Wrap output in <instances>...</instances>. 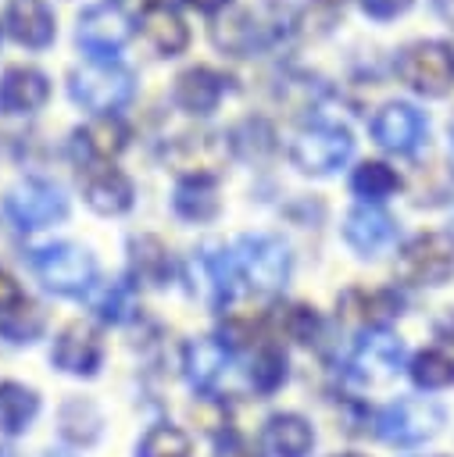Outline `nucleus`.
<instances>
[{
  "label": "nucleus",
  "instance_id": "1",
  "mask_svg": "<svg viewBox=\"0 0 454 457\" xmlns=\"http://www.w3.org/2000/svg\"><path fill=\"white\" fill-rule=\"evenodd\" d=\"M68 93L86 111L111 114L132 100L136 82H132V71L114 61H89L68 75Z\"/></svg>",
  "mask_w": 454,
  "mask_h": 457
},
{
  "label": "nucleus",
  "instance_id": "2",
  "mask_svg": "<svg viewBox=\"0 0 454 457\" xmlns=\"http://www.w3.org/2000/svg\"><path fill=\"white\" fill-rule=\"evenodd\" d=\"M229 261L232 271L257 293H275L290 278V250L275 236H240Z\"/></svg>",
  "mask_w": 454,
  "mask_h": 457
},
{
  "label": "nucleus",
  "instance_id": "3",
  "mask_svg": "<svg viewBox=\"0 0 454 457\" xmlns=\"http://www.w3.org/2000/svg\"><path fill=\"white\" fill-rule=\"evenodd\" d=\"M397 75L422 96H447L454 89V46L443 39H418L400 50Z\"/></svg>",
  "mask_w": 454,
  "mask_h": 457
},
{
  "label": "nucleus",
  "instance_id": "4",
  "mask_svg": "<svg viewBox=\"0 0 454 457\" xmlns=\"http://www.w3.org/2000/svg\"><path fill=\"white\" fill-rule=\"evenodd\" d=\"M32 268L39 275V282L50 289V293H86L93 275H97V261L86 246H75V243H50V246H39L32 253Z\"/></svg>",
  "mask_w": 454,
  "mask_h": 457
},
{
  "label": "nucleus",
  "instance_id": "5",
  "mask_svg": "<svg viewBox=\"0 0 454 457\" xmlns=\"http://www.w3.org/2000/svg\"><path fill=\"white\" fill-rule=\"evenodd\" d=\"M354 154V139L343 125H307L297 132L290 157L304 175H332Z\"/></svg>",
  "mask_w": 454,
  "mask_h": 457
},
{
  "label": "nucleus",
  "instance_id": "6",
  "mask_svg": "<svg viewBox=\"0 0 454 457\" xmlns=\"http://www.w3.org/2000/svg\"><path fill=\"white\" fill-rule=\"evenodd\" d=\"M397 275L411 286H443L454 275V236L422 232L415 236L397 261Z\"/></svg>",
  "mask_w": 454,
  "mask_h": 457
},
{
  "label": "nucleus",
  "instance_id": "7",
  "mask_svg": "<svg viewBox=\"0 0 454 457\" xmlns=\"http://www.w3.org/2000/svg\"><path fill=\"white\" fill-rule=\"evenodd\" d=\"M225 154H229V136L211 129H193V132H179L168 143L164 164L186 179H214Z\"/></svg>",
  "mask_w": 454,
  "mask_h": 457
},
{
  "label": "nucleus",
  "instance_id": "8",
  "mask_svg": "<svg viewBox=\"0 0 454 457\" xmlns=\"http://www.w3.org/2000/svg\"><path fill=\"white\" fill-rule=\"evenodd\" d=\"M443 425V411L433 400H397L386 411H379L375 418V432L379 439L393 443V446H418L425 439H433Z\"/></svg>",
  "mask_w": 454,
  "mask_h": 457
},
{
  "label": "nucleus",
  "instance_id": "9",
  "mask_svg": "<svg viewBox=\"0 0 454 457\" xmlns=\"http://www.w3.org/2000/svg\"><path fill=\"white\" fill-rule=\"evenodd\" d=\"M4 207H7V218H11L18 228H25V232L46 228V225H54V221H61V218L68 214L64 193H61L54 182H43V179H25V182H18V186L7 193Z\"/></svg>",
  "mask_w": 454,
  "mask_h": 457
},
{
  "label": "nucleus",
  "instance_id": "10",
  "mask_svg": "<svg viewBox=\"0 0 454 457\" xmlns=\"http://www.w3.org/2000/svg\"><path fill=\"white\" fill-rule=\"evenodd\" d=\"M425 132H429L425 114L411 104H400V100L383 104L372 118V139L393 154H415L425 143Z\"/></svg>",
  "mask_w": 454,
  "mask_h": 457
},
{
  "label": "nucleus",
  "instance_id": "11",
  "mask_svg": "<svg viewBox=\"0 0 454 457\" xmlns=\"http://www.w3.org/2000/svg\"><path fill=\"white\" fill-rule=\"evenodd\" d=\"M404 361V346L397 336L375 328V332H365L354 346V357H350V371L357 382H368V386H383L397 375Z\"/></svg>",
  "mask_w": 454,
  "mask_h": 457
},
{
  "label": "nucleus",
  "instance_id": "12",
  "mask_svg": "<svg viewBox=\"0 0 454 457\" xmlns=\"http://www.w3.org/2000/svg\"><path fill=\"white\" fill-rule=\"evenodd\" d=\"M75 39H79V46H82L86 54H93L97 61L114 57V54L125 46V39H129V18H125L118 7H107V4L89 7V11L79 14Z\"/></svg>",
  "mask_w": 454,
  "mask_h": 457
},
{
  "label": "nucleus",
  "instance_id": "13",
  "mask_svg": "<svg viewBox=\"0 0 454 457\" xmlns=\"http://www.w3.org/2000/svg\"><path fill=\"white\" fill-rule=\"evenodd\" d=\"M343 239L361 253V257H379L393 239H397V225L386 211L372 207V204H361L347 214L343 221Z\"/></svg>",
  "mask_w": 454,
  "mask_h": 457
},
{
  "label": "nucleus",
  "instance_id": "14",
  "mask_svg": "<svg viewBox=\"0 0 454 457\" xmlns=\"http://www.w3.org/2000/svg\"><path fill=\"white\" fill-rule=\"evenodd\" d=\"M139 36L161 54V57H175L186 50L189 43V29L186 21L179 18V11L164 0H150L143 11H139Z\"/></svg>",
  "mask_w": 454,
  "mask_h": 457
},
{
  "label": "nucleus",
  "instance_id": "15",
  "mask_svg": "<svg viewBox=\"0 0 454 457\" xmlns=\"http://www.w3.org/2000/svg\"><path fill=\"white\" fill-rule=\"evenodd\" d=\"M225 89H229V79H225L222 71H214V68H207V64H197V68H186V71L175 79L172 96H175V104H179L182 111H189V114H211V111L218 107V100L225 96Z\"/></svg>",
  "mask_w": 454,
  "mask_h": 457
},
{
  "label": "nucleus",
  "instance_id": "16",
  "mask_svg": "<svg viewBox=\"0 0 454 457\" xmlns=\"http://www.w3.org/2000/svg\"><path fill=\"white\" fill-rule=\"evenodd\" d=\"M50 96V82L39 68H29V64H14L4 71L0 79V107L7 114H29V111H39Z\"/></svg>",
  "mask_w": 454,
  "mask_h": 457
},
{
  "label": "nucleus",
  "instance_id": "17",
  "mask_svg": "<svg viewBox=\"0 0 454 457\" xmlns=\"http://www.w3.org/2000/svg\"><path fill=\"white\" fill-rule=\"evenodd\" d=\"M4 21H7V32L21 43V46H32V50H43L54 43V14L43 0H7V11H4Z\"/></svg>",
  "mask_w": 454,
  "mask_h": 457
},
{
  "label": "nucleus",
  "instance_id": "18",
  "mask_svg": "<svg viewBox=\"0 0 454 457\" xmlns=\"http://www.w3.org/2000/svg\"><path fill=\"white\" fill-rule=\"evenodd\" d=\"M50 357H54L57 368H64V371H71V375H93L97 364H100V339H97V332H93L89 325L75 321V325H68V328L57 336Z\"/></svg>",
  "mask_w": 454,
  "mask_h": 457
},
{
  "label": "nucleus",
  "instance_id": "19",
  "mask_svg": "<svg viewBox=\"0 0 454 457\" xmlns=\"http://www.w3.org/2000/svg\"><path fill=\"white\" fill-rule=\"evenodd\" d=\"M86 204L97 211V214H122L132 207V182L125 171L118 168H107V164H97L89 175H86Z\"/></svg>",
  "mask_w": 454,
  "mask_h": 457
},
{
  "label": "nucleus",
  "instance_id": "20",
  "mask_svg": "<svg viewBox=\"0 0 454 457\" xmlns=\"http://www.w3.org/2000/svg\"><path fill=\"white\" fill-rule=\"evenodd\" d=\"M211 39H214L218 50L236 54V57H247V54H254V50L265 46V36H261V25H257L254 7L250 11H232V14L218 18L211 25Z\"/></svg>",
  "mask_w": 454,
  "mask_h": 457
},
{
  "label": "nucleus",
  "instance_id": "21",
  "mask_svg": "<svg viewBox=\"0 0 454 457\" xmlns=\"http://www.w3.org/2000/svg\"><path fill=\"white\" fill-rule=\"evenodd\" d=\"M75 139H79V146L86 150V157L89 161H111V157H118L122 150H125V143H129V129L114 118V114H97L89 125H82L79 132H75Z\"/></svg>",
  "mask_w": 454,
  "mask_h": 457
},
{
  "label": "nucleus",
  "instance_id": "22",
  "mask_svg": "<svg viewBox=\"0 0 454 457\" xmlns=\"http://www.w3.org/2000/svg\"><path fill=\"white\" fill-rule=\"evenodd\" d=\"M225 364H229V350H225L222 339L204 336V339H193V343L186 346L182 368H186V378H189L197 389H214V382L222 378Z\"/></svg>",
  "mask_w": 454,
  "mask_h": 457
},
{
  "label": "nucleus",
  "instance_id": "23",
  "mask_svg": "<svg viewBox=\"0 0 454 457\" xmlns=\"http://www.w3.org/2000/svg\"><path fill=\"white\" fill-rule=\"evenodd\" d=\"M400 300L390 289H350L343 296V314L361 325H383L397 314Z\"/></svg>",
  "mask_w": 454,
  "mask_h": 457
},
{
  "label": "nucleus",
  "instance_id": "24",
  "mask_svg": "<svg viewBox=\"0 0 454 457\" xmlns=\"http://www.w3.org/2000/svg\"><path fill=\"white\" fill-rule=\"evenodd\" d=\"M311 443H315V432L304 418L297 414H275L268 421V446L279 453V457H307L311 453Z\"/></svg>",
  "mask_w": 454,
  "mask_h": 457
},
{
  "label": "nucleus",
  "instance_id": "25",
  "mask_svg": "<svg viewBox=\"0 0 454 457\" xmlns=\"http://www.w3.org/2000/svg\"><path fill=\"white\" fill-rule=\"evenodd\" d=\"M175 211L186 221H207L218 214V189L214 179H182L175 189Z\"/></svg>",
  "mask_w": 454,
  "mask_h": 457
},
{
  "label": "nucleus",
  "instance_id": "26",
  "mask_svg": "<svg viewBox=\"0 0 454 457\" xmlns=\"http://www.w3.org/2000/svg\"><path fill=\"white\" fill-rule=\"evenodd\" d=\"M39 400L32 389L18 386V382H4L0 386V432H21L32 414H36Z\"/></svg>",
  "mask_w": 454,
  "mask_h": 457
},
{
  "label": "nucleus",
  "instance_id": "27",
  "mask_svg": "<svg viewBox=\"0 0 454 457\" xmlns=\"http://www.w3.org/2000/svg\"><path fill=\"white\" fill-rule=\"evenodd\" d=\"M229 146L247 161H261L275 150V132L265 118H247L229 132Z\"/></svg>",
  "mask_w": 454,
  "mask_h": 457
},
{
  "label": "nucleus",
  "instance_id": "28",
  "mask_svg": "<svg viewBox=\"0 0 454 457\" xmlns=\"http://www.w3.org/2000/svg\"><path fill=\"white\" fill-rule=\"evenodd\" d=\"M350 186L365 200H386V196H393L400 189V175L390 164H383V161H365L350 175Z\"/></svg>",
  "mask_w": 454,
  "mask_h": 457
},
{
  "label": "nucleus",
  "instance_id": "29",
  "mask_svg": "<svg viewBox=\"0 0 454 457\" xmlns=\"http://www.w3.org/2000/svg\"><path fill=\"white\" fill-rule=\"evenodd\" d=\"M43 325H46L43 307L21 300L18 307L4 311V318H0V336H4L7 343H32V339L43 332Z\"/></svg>",
  "mask_w": 454,
  "mask_h": 457
},
{
  "label": "nucleus",
  "instance_id": "30",
  "mask_svg": "<svg viewBox=\"0 0 454 457\" xmlns=\"http://www.w3.org/2000/svg\"><path fill=\"white\" fill-rule=\"evenodd\" d=\"M411 382L422 389H447L454 386V357L443 350H422L411 361Z\"/></svg>",
  "mask_w": 454,
  "mask_h": 457
},
{
  "label": "nucleus",
  "instance_id": "31",
  "mask_svg": "<svg viewBox=\"0 0 454 457\" xmlns=\"http://www.w3.org/2000/svg\"><path fill=\"white\" fill-rule=\"evenodd\" d=\"M132 268H136V275H139L143 282L161 286L164 275H168V253H164L161 239H154V236L132 239Z\"/></svg>",
  "mask_w": 454,
  "mask_h": 457
},
{
  "label": "nucleus",
  "instance_id": "32",
  "mask_svg": "<svg viewBox=\"0 0 454 457\" xmlns=\"http://www.w3.org/2000/svg\"><path fill=\"white\" fill-rule=\"evenodd\" d=\"M139 457H189V439H186V432L161 425V428L147 432V439L139 443Z\"/></svg>",
  "mask_w": 454,
  "mask_h": 457
},
{
  "label": "nucleus",
  "instance_id": "33",
  "mask_svg": "<svg viewBox=\"0 0 454 457\" xmlns=\"http://www.w3.org/2000/svg\"><path fill=\"white\" fill-rule=\"evenodd\" d=\"M282 378H286V357H282V350L261 346L257 357H254V368H250V382H254L261 393H272Z\"/></svg>",
  "mask_w": 454,
  "mask_h": 457
},
{
  "label": "nucleus",
  "instance_id": "34",
  "mask_svg": "<svg viewBox=\"0 0 454 457\" xmlns=\"http://www.w3.org/2000/svg\"><path fill=\"white\" fill-rule=\"evenodd\" d=\"M93 311H97L104 321H125L129 311H132V289H129L125 282L100 289V293L93 296Z\"/></svg>",
  "mask_w": 454,
  "mask_h": 457
},
{
  "label": "nucleus",
  "instance_id": "35",
  "mask_svg": "<svg viewBox=\"0 0 454 457\" xmlns=\"http://www.w3.org/2000/svg\"><path fill=\"white\" fill-rule=\"evenodd\" d=\"M286 332L297 339V343H311L315 332H318V314L311 307H290L286 311Z\"/></svg>",
  "mask_w": 454,
  "mask_h": 457
},
{
  "label": "nucleus",
  "instance_id": "36",
  "mask_svg": "<svg viewBox=\"0 0 454 457\" xmlns=\"http://www.w3.org/2000/svg\"><path fill=\"white\" fill-rule=\"evenodd\" d=\"M357 4L375 21H390V18H397V14H404L411 7V0H357Z\"/></svg>",
  "mask_w": 454,
  "mask_h": 457
},
{
  "label": "nucleus",
  "instance_id": "37",
  "mask_svg": "<svg viewBox=\"0 0 454 457\" xmlns=\"http://www.w3.org/2000/svg\"><path fill=\"white\" fill-rule=\"evenodd\" d=\"M214 457H261V450H257L250 439H243V436L229 432V436H222V443H218V453H214Z\"/></svg>",
  "mask_w": 454,
  "mask_h": 457
},
{
  "label": "nucleus",
  "instance_id": "38",
  "mask_svg": "<svg viewBox=\"0 0 454 457\" xmlns=\"http://www.w3.org/2000/svg\"><path fill=\"white\" fill-rule=\"evenodd\" d=\"M25 296H21V289H18V282L7 275V271H0V311H11V307H18Z\"/></svg>",
  "mask_w": 454,
  "mask_h": 457
},
{
  "label": "nucleus",
  "instance_id": "39",
  "mask_svg": "<svg viewBox=\"0 0 454 457\" xmlns=\"http://www.w3.org/2000/svg\"><path fill=\"white\" fill-rule=\"evenodd\" d=\"M182 4H186V7H197V11H207V14H211V11H222L229 0H182Z\"/></svg>",
  "mask_w": 454,
  "mask_h": 457
},
{
  "label": "nucleus",
  "instance_id": "40",
  "mask_svg": "<svg viewBox=\"0 0 454 457\" xmlns=\"http://www.w3.org/2000/svg\"><path fill=\"white\" fill-rule=\"evenodd\" d=\"M436 11H440L447 21H454V0H436Z\"/></svg>",
  "mask_w": 454,
  "mask_h": 457
},
{
  "label": "nucleus",
  "instance_id": "41",
  "mask_svg": "<svg viewBox=\"0 0 454 457\" xmlns=\"http://www.w3.org/2000/svg\"><path fill=\"white\" fill-rule=\"evenodd\" d=\"M440 332H443V336H450V343H454V318H447V321L440 325Z\"/></svg>",
  "mask_w": 454,
  "mask_h": 457
},
{
  "label": "nucleus",
  "instance_id": "42",
  "mask_svg": "<svg viewBox=\"0 0 454 457\" xmlns=\"http://www.w3.org/2000/svg\"><path fill=\"white\" fill-rule=\"evenodd\" d=\"M318 4H329V7H336V4H343V0H318Z\"/></svg>",
  "mask_w": 454,
  "mask_h": 457
},
{
  "label": "nucleus",
  "instance_id": "43",
  "mask_svg": "<svg viewBox=\"0 0 454 457\" xmlns=\"http://www.w3.org/2000/svg\"><path fill=\"white\" fill-rule=\"evenodd\" d=\"M0 457H11V453H7V450H0Z\"/></svg>",
  "mask_w": 454,
  "mask_h": 457
},
{
  "label": "nucleus",
  "instance_id": "44",
  "mask_svg": "<svg viewBox=\"0 0 454 457\" xmlns=\"http://www.w3.org/2000/svg\"><path fill=\"white\" fill-rule=\"evenodd\" d=\"M50 457H64V453H50Z\"/></svg>",
  "mask_w": 454,
  "mask_h": 457
},
{
  "label": "nucleus",
  "instance_id": "45",
  "mask_svg": "<svg viewBox=\"0 0 454 457\" xmlns=\"http://www.w3.org/2000/svg\"><path fill=\"white\" fill-rule=\"evenodd\" d=\"M347 457H357V453H347Z\"/></svg>",
  "mask_w": 454,
  "mask_h": 457
},
{
  "label": "nucleus",
  "instance_id": "46",
  "mask_svg": "<svg viewBox=\"0 0 454 457\" xmlns=\"http://www.w3.org/2000/svg\"><path fill=\"white\" fill-rule=\"evenodd\" d=\"M450 132H454V129H450Z\"/></svg>",
  "mask_w": 454,
  "mask_h": 457
}]
</instances>
